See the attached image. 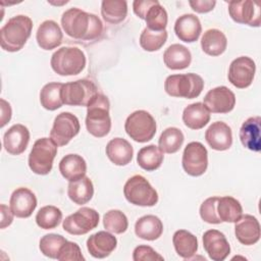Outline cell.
I'll return each instance as SVG.
<instances>
[{"label": "cell", "instance_id": "ac0fdd59", "mask_svg": "<svg viewBox=\"0 0 261 261\" xmlns=\"http://www.w3.org/2000/svg\"><path fill=\"white\" fill-rule=\"evenodd\" d=\"M30 142L29 128L20 123L10 126L3 136V147L10 155L23 153Z\"/></svg>", "mask_w": 261, "mask_h": 261}, {"label": "cell", "instance_id": "d590c367", "mask_svg": "<svg viewBox=\"0 0 261 261\" xmlns=\"http://www.w3.org/2000/svg\"><path fill=\"white\" fill-rule=\"evenodd\" d=\"M185 136L182 132L174 126L165 128L158 140V147L163 153L173 154L176 153L182 146Z\"/></svg>", "mask_w": 261, "mask_h": 261}, {"label": "cell", "instance_id": "5bb4252c", "mask_svg": "<svg viewBox=\"0 0 261 261\" xmlns=\"http://www.w3.org/2000/svg\"><path fill=\"white\" fill-rule=\"evenodd\" d=\"M228 13L233 21L250 27H260L261 14L260 6L252 0L229 1Z\"/></svg>", "mask_w": 261, "mask_h": 261}, {"label": "cell", "instance_id": "7c38bea8", "mask_svg": "<svg viewBox=\"0 0 261 261\" xmlns=\"http://www.w3.org/2000/svg\"><path fill=\"white\" fill-rule=\"evenodd\" d=\"M181 165L184 170L191 176H200L208 167V152L200 142L189 143L184 150Z\"/></svg>", "mask_w": 261, "mask_h": 261}, {"label": "cell", "instance_id": "ab89813d", "mask_svg": "<svg viewBox=\"0 0 261 261\" xmlns=\"http://www.w3.org/2000/svg\"><path fill=\"white\" fill-rule=\"evenodd\" d=\"M103 226L109 232L120 234L126 231L128 220L122 211L111 209L103 215Z\"/></svg>", "mask_w": 261, "mask_h": 261}, {"label": "cell", "instance_id": "8992f818", "mask_svg": "<svg viewBox=\"0 0 261 261\" xmlns=\"http://www.w3.org/2000/svg\"><path fill=\"white\" fill-rule=\"evenodd\" d=\"M123 195L127 202L136 206L152 207L158 202L156 190L141 174L133 175L125 181Z\"/></svg>", "mask_w": 261, "mask_h": 261}, {"label": "cell", "instance_id": "603a6c76", "mask_svg": "<svg viewBox=\"0 0 261 261\" xmlns=\"http://www.w3.org/2000/svg\"><path fill=\"white\" fill-rule=\"evenodd\" d=\"M174 33L176 37L185 43L196 42L202 33L200 19L192 13L182 14L175 20Z\"/></svg>", "mask_w": 261, "mask_h": 261}, {"label": "cell", "instance_id": "3957f363", "mask_svg": "<svg viewBox=\"0 0 261 261\" xmlns=\"http://www.w3.org/2000/svg\"><path fill=\"white\" fill-rule=\"evenodd\" d=\"M110 102L103 94H97L87 106L86 127L89 134L96 138L107 136L111 129L109 115Z\"/></svg>", "mask_w": 261, "mask_h": 261}, {"label": "cell", "instance_id": "83f0119b", "mask_svg": "<svg viewBox=\"0 0 261 261\" xmlns=\"http://www.w3.org/2000/svg\"><path fill=\"white\" fill-rule=\"evenodd\" d=\"M163 232V223L155 215H144L140 217L135 224V233L142 240L155 241Z\"/></svg>", "mask_w": 261, "mask_h": 261}, {"label": "cell", "instance_id": "4fadbf2b", "mask_svg": "<svg viewBox=\"0 0 261 261\" xmlns=\"http://www.w3.org/2000/svg\"><path fill=\"white\" fill-rule=\"evenodd\" d=\"M256 71L254 60L248 56H240L231 61L228 68L227 79L238 89H246L253 83Z\"/></svg>", "mask_w": 261, "mask_h": 261}, {"label": "cell", "instance_id": "bcb514c9", "mask_svg": "<svg viewBox=\"0 0 261 261\" xmlns=\"http://www.w3.org/2000/svg\"><path fill=\"white\" fill-rule=\"evenodd\" d=\"M192 9L198 13H207L216 5V1L214 0H191L189 1Z\"/></svg>", "mask_w": 261, "mask_h": 261}, {"label": "cell", "instance_id": "1f68e13d", "mask_svg": "<svg viewBox=\"0 0 261 261\" xmlns=\"http://www.w3.org/2000/svg\"><path fill=\"white\" fill-rule=\"evenodd\" d=\"M94 195V186L90 177L84 176L77 180L69 181L67 187L68 198L76 205L87 204Z\"/></svg>", "mask_w": 261, "mask_h": 261}, {"label": "cell", "instance_id": "277c9868", "mask_svg": "<svg viewBox=\"0 0 261 261\" xmlns=\"http://www.w3.org/2000/svg\"><path fill=\"white\" fill-rule=\"evenodd\" d=\"M86 63V55L77 47H61L52 54L50 60L53 71L62 76L81 73Z\"/></svg>", "mask_w": 261, "mask_h": 261}, {"label": "cell", "instance_id": "d6a6232c", "mask_svg": "<svg viewBox=\"0 0 261 261\" xmlns=\"http://www.w3.org/2000/svg\"><path fill=\"white\" fill-rule=\"evenodd\" d=\"M216 211L221 222H237L243 215L240 201L230 196L218 197Z\"/></svg>", "mask_w": 261, "mask_h": 261}, {"label": "cell", "instance_id": "f6af8a7d", "mask_svg": "<svg viewBox=\"0 0 261 261\" xmlns=\"http://www.w3.org/2000/svg\"><path fill=\"white\" fill-rule=\"evenodd\" d=\"M133 259L135 261H154L164 260L163 256L158 254L152 247L146 245H140L134 249Z\"/></svg>", "mask_w": 261, "mask_h": 261}, {"label": "cell", "instance_id": "30bf717a", "mask_svg": "<svg viewBox=\"0 0 261 261\" xmlns=\"http://www.w3.org/2000/svg\"><path fill=\"white\" fill-rule=\"evenodd\" d=\"M99 224V213L90 207H82L74 213L65 217L62 222L63 229L69 234L82 236L96 228Z\"/></svg>", "mask_w": 261, "mask_h": 261}, {"label": "cell", "instance_id": "f35d334b", "mask_svg": "<svg viewBox=\"0 0 261 261\" xmlns=\"http://www.w3.org/2000/svg\"><path fill=\"white\" fill-rule=\"evenodd\" d=\"M62 220V212L53 205L42 207L36 215V223L43 229H53L59 225Z\"/></svg>", "mask_w": 261, "mask_h": 261}, {"label": "cell", "instance_id": "836d02e7", "mask_svg": "<svg viewBox=\"0 0 261 261\" xmlns=\"http://www.w3.org/2000/svg\"><path fill=\"white\" fill-rule=\"evenodd\" d=\"M164 155L159 147L151 144L139 150L137 162L139 166L146 171H154L163 163Z\"/></svg>", "mask_w": 261, "mask_h": 261}, {"label": "cell", "instance_id": "681fc988", "mask_svg": "<svg viewBox=\"0 0 261 261\" xmlns=\"http://www.w3.org/2000/svg\"><path fill=\"white\" fill-rule=\"evenodd\" d=\"M0 102H1V123H0V126L3 127L7 122L10 121L12 110H11L10 104L7 101H5L4 99H1Z\"/></svg>", "mask_w": 261, "mask_h": 261}, {"label": "cell", "instance_id": "ffe728a7", "mask_svg": "<svg viewBox=\"0 0 261 261\" xmlns=\"http://www.w3.org/2000/svg\"><path fill=\"white\" fill-rule=\"evenodd\" d=\"M205 140L213 150L225 151L232 145L231 128L223 121H215L205 132Z\"/></svg>", "mask_w": 261, "mask_h": 261}, {"label": "cell", "instance_id": "4316f807", "mask_svg": "<svg viewBox=\"0 0 261 261\" xmlns=\"http://www.w3.org/2000/svg\"><path fill=\"white\" fill-rule=\"evenodd\" d=\"M163 61L167 68L172 70H181L190 66L192 54L186 46L172 44L164 51Z\"/></svg>", "mask_w": 261, "mask_h": 261}, {"label": "cell", "instance_id": "60d3db41", "mask_svg": "<svg viewBox=\"0 0 261 261\" xmlns=\"http://www.w3.org/2000/svg\"><path fill=\"white\" fill-rule=\"evenodd\" d=\"M167 31L155 32L147 28L143 30L140 36V45L141 47L148 52H154L162 48L167 40Z\"/></svg>", "mask_w": 261, "mask_h": 261}, {"label": "cell", "instance_id": "f1b7e54d", "mask_svg": "<svg viewBox=\"0 0 261 261\" xmlns=\"http://www.w3.org/2000/svg\"><path fill=\"white\" fill-rule=\"evenodd\" d=\"M210 120V111L201 103L196 102L188 105L182 112V121L191 129H201Z\"/></svg>", "mask_w": 261, "mask_h": 261}, {"label": "cell", "instance_id": "e575fe53", "mask_svg": "<svg viewBox=\"0 0 261 261\" xmlns=\"http://www.w3.org/2000/svg\"><path fill=\"white\" fill-rule=\"evenodd\" d=\"M101 15L106 22L117 24L123 21L127 15V2L125 0H103Z\"/></svg>", "mask_w": 261, "mask_h": 261}, {"label": "cell", "instance_id": "b9f144b4", "mask_svg": "<svg viewBox=\"0 0 261 261\" xmlns=\"http://www.w3.org/2000/svg\"><path fill=\"white\" fill-rule=\"evenodd\" d=\"M66 241L67 240L61 234L48 233L41 238L39 248L44 256L49 257L51 259H56L60 248Z\"/></svg>", "mask_w": 261, "mask_h": 261}, {"label": "cell", "instance_id": "9a60e30c", "mask_svg": "<svg viewBox=\"0 0 261 261\" xmlns=\"http://www.w3.org/2000/svg\"><path fill=\"white\" fill-rule=\"evenodd\" d=\"M203 104L212 113H228L236 106V96L227 87L219 86L207 92Z\"/></svg>", "mask_w": 261, "mask_h": 261}, {"label": "cell", "instance_id": "9c48e42d", "mask_svg": "<svg viewBox=\"0 0 261 261\" xmlns=\"http://www.w3.org/2000/svg\"><path fill=\"white\" fill-rule=\"evenodd\" d=\"M97 94V86L87 79L65 83L61 88V100L63 104L70 106L87 107Z\"/></svg>", "mask_w": 261, "mask_h": 261}, {"label": "cell", "instance_id": "52a82bcc", "mask_svg": "<svg viewBox=\"0 0 261 261\" xmlns=\"http://www.w3.org/2000/svg\"><path fill=\"white\" fill-rule=\"evenodd\" d=\"M58 146L49 138L38 139L29 155V167L39 175L48 174L53 167Z\"/></svg>", "mask_w": 261, "mask_h": 261}, {"label": "cell", "instance_id": "5b68a950", "mask_svg": "<svg viewBox=\"0 0 261 261\" xmlns=\"http://www.w3.org/2000/svg\"><path fill=\"white\" fill-rule=\"evenodd\" d=\"M204 89L203 79L196 73L168 75L164 82V90L171 97L194 99Z\"/></svg>", "mask_w": 261, "mask_h": 261}, {"label": "cell", "instance_id": "8d00e7d4", "mask_svg": "<svg viewBox=\"0 0 261 261\" xmlns=\"http://www.w3.org/2000/svg\"><path fill=\"white\" fill-rule=\"evenodd\" d=\"M61 83H48L40 92V103L46 110L54 111L63 105L61 100Z\"/></svg>", "mask_w": 261, "mask_h": 261}, {"label": "cell", "instance_id": "6da1fadb", "mask_svg": "<svg viewBox=\"0 0 261 261\" xmlns=\"http://www.w3.org/2000/svg\"><path fill=\"white\" fill-rule=\"evenodd\" d=\"M61 25L68 37L80 41H94L103 32L102 21L97 15L76 7L63 12Z\"/></svg>", "mask_w": 261, "mask_h": 261}, {"label": "cell", "instance_id": "cb8c5ba5", "mask_svg": "<svg viewBox=\"0 0 261 261\" xmlns=\"http://www.w3.org/2000/svg\"><path fill=\"white\" fill-rule=\"evenodd\" d=\"M240 140L242 145L253 151L261 150V118L253 116L246 119L240 128Z\"/></svg>", "mask_w": 261, "mask_h": 261}, {"label": "cell", "instance_id": "4dcf8cb0", "mask_svg": "<svg viewBox=\"0 0 261 261\" xmlns=\"http://www.w3.org/2000/svg\"><path fill=\"white\" fill-rule=\"evenodd\" d=\"M201 47L204 53L209 56L221 55L227 47V39L225 35L217 30H207L201 38Z\"/></svg>", "mask_w": 261, "mask_h": 261}, {"label": "cell", "instance_id": "7402d4cb", "mask_svg": "<svg viewBox=\"0 0 261 261\" xmlns=\"http://www.w3.org/2000/svg\"><path fill=\"white\" fill-rule=\"evenodd\" d=\"M62 31L58 23L54 20L48 19L43 21L36 34V40L39 47L43 50H52L60 46L62 43Z\"/></svg>", "mask_w": 261, "mask_h": 261}, {"label": "cell", "instance_id": "ba28073f", "mask_svg": "<svg viewBox=\"0 0 261 261\" xmlns=\"http://www.w3.org/2000/svg\"><path fill=\"white\" fill-rule=\"evenodd\" d=\"M127 136L138 143L152 140L156 134L157 125L154 117L146 110H137L127 116L124 122Z\"/></svg>", "mask_w": 261, "mask_h": 261}, {"label": "cell", "instance_id": "d6986e66", "mask_svg": "<svg viewBox=\"0 0 261 261\" xmlns=\"http://www.w3.org/2000/svg\"><path fill=\"white\" fill-rule=\"evenodd\" d=\"M87 249L94 258L103 259L108 257L116 248L117 240L109 231L100 230L91 234L87 240Z\"/></svg>", "mask_w": 261, "mask_h": 261}, {"label": "cell", "instance_id": "484cf974", "mask_svg": "<svg viewBox=\"0 0 261 261\" xmlns=\"http://www.w3.org/2000/svg\"><path fill=\"white\" fill-rule=\"evenodd\" d=\"M59 171L68 181L77 180L86 175V160L79 154H67L59 162Z\"/></svg>", "mask_w": 261, "mask_h": 261}, {"label": "cell", "instance_id": "7a4b0ae2", "mask_svg": "<svg viewBox=\"0 0 261 261\" xmlns=\"http://www.w3.org/2000/svg\"><path fill=\"white\" fill-rule=\"evenodd\" d=\"M33 21L27 15L9 18L0 30V45L7 52H17L23 48L31 37Z\"/></svg>", "mask_w": 261, "mask_h": 261}, {"label": "cell", "instance_id": "f546056e", "mask_svg": "<svg viewBox=\"0 0 261 261\" xmlns=\"http://www.w3.org/2000/svg\"><path fill=\"white\" fill-rule=\"evenodd\" d=\"M172 244L177 255L185 260L192 259L198 250L197 238L186 229H178L173 233Z\"/></svg>", "mask_w": 261, "mask_h": 261}, {"label": "cell", "instance_id": "ee69618b", "mask_svg": "<svg viewBox=\"0 0 261 261\" xmlns=\"http://www.w3.org/2000/svg\"><path fill=\"white\" fill-rule=\"evenodd\" d=\"M56 259L59 261H84L85 257L83 256L81 248L76 243L66 241L60 248Z\"/></svg>", "mask_w": 261, "mask_h": 261}, {"label": "cell", "instance_id": "2e32d148", "mask_svg": "<svg viewBox=\"0 0 261 261\" xmlns=\"http://www.w3.org/2000/svg\"><path fill=\"white\" fill-rule=\"evenodd\" d=\"M203 247L213 261H223L230 253V246L225 236L217 229H208L203 233Z\"/></svg>", "mask_w": 261, "mask_h": 261}, {"label": "cell", "instance_id": "7bdbcfd3", "mask_svg": "<svg viewBox=\"0 0 261 261\" xmlns=\"http://www.w3.org/2000/svg\"><path fill=\"white\" fill-rule=\"evenodd\" d=\"M218 197H210L207 198L200 206V216L202 220H204L207 223L210 224H219L221 223V220L219 219L216 211V205H217Z\"/></svg>", "mask_w": 261, "mask_h": 261}, {"label": "cell", "instance_id": "d4e9b609", "mask_svg": "<svg viewBox=\"0 0 261 261\" xmlns=\"http://www.w3.org/2000/svg\"><path fill=\"white\" fill-rule=\"evenodd\" d=\"M108 159L117 166L127 165L134 155L133 146L128 141L122 138H114L110 140L105 149Z\"/></svg>", "mask_w": 261, "mask_h": 261}, {"label": "cell", "instance_id": "8fae6325", "mask_svg": "<svg viewBox=\"0 0 261 261\" xmlns=\"http://www.w3.org/2000/svg\"><path fill=\"white\" fill-rule=\"evenodd\" d=\"M81 129L79 118L70 112L59 113L54 121L50 132V139L58 146L67 145Z\"/></svg>", "mask_w": 261, "mask_h": 261}, {"label": "cell", "instance_id": "44dd1931", "mask_svg": "<svg viewBox=\"0 0 261 261\" xmlns=\"http://www.w3.org/2000/svg\"><path fill=\"white\" fill-rule=\"evenodd\" d=\"M234 223V234L241 244L251 246L260 240V224L255 216L250 214L242 215Z\"/></svg>", "mask_w": 261, "mask_h": 261}, {"label": "cell", "instance_id": "e0dca14e", "mask_svg": "<svg viewBox=\"0 0 261 261\" xmlns=\"http://www.w3.org/2000/svg\"><path fill=\"white\" fill-rule=\"evenodd\" d=\"M36 195L28 188H17L13 191L9 200V207L18 218L30 217L37 207Z\"/></svg>", "mask_w": 261, "mask_h": 261}, {"label": "cell", "instance_id": "7dc6e473", "mask_svg": "<svg viewBox=\"0 0 261 261\" xmlns=\"http://www.w3.org/2000/svg\"><path fill=\"white\" fill-rule=\"evenodd\" d=\"M156 0H135L133 2V10L134 13L141 19H144L145 14L149 7L153 5Z\"/></svg>", "mask_w": 261, "mask_h": 261}, {"label": "cell", "instance_id": "c3c4849f", "mask_svg": "<svg viewBox=\"0 0 261 261\" xmlns=\"http://www.w3.org/2000/svg\"><path fill=\"white\" fill-rule=\"evenodd\" d=\"M0 209H1V224H0V227L3 229V228L9 226L12 223L14 214L12 213L10 207L6 206L5 204H1Z\"/></svg>", "mask_w": 261, "mask_h": 261}, {"label": "cell", "instance_id": "74e56055", "mask_svg": "<svg viewBox=\"0 0 261 261\" xmlns=\"http://www.w3.org/2000/svg\"><path fill=\"white\" fill-rule=\"evenodd\" d=\"M144 20L146 21L147 29L155 32H161L166 29L167 25V12L165 8L159 3L158 0L149 7Z\"/></svg>", "mask_w": 261, "mask_h": 261}]
</instances>
